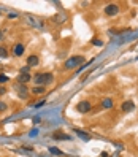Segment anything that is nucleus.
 <instances>
[{
	"label": "nucleus",
	"mask_w": 138,
	"mask_h": 157,
	"mask_svg": "<svg viewBox=\"0 0 138 157\" xmlns=\"http://www.w3.org/2000/svg\"><path fill=\"white\" fill-rule=\"evenodd\" d=\"M84 62H86V59L82 56H73L65 62V68H75V67L81 65V63H84Z\"/></svg>",
	"instance_id": "nucleus-1"
},
{
	"label": "nucleus",
	"mask_w": 138,
	"mask_h": 157,
	"mask_svg": "<svg viewBox=\"0 0 138 157\" xmlns=\"http://www.w3.org/2000/svg\"><path fill=\"white\" fill-rule=\"evenodd\" d=\"M90 103H89V101L87 100H82V101H79V103L76 105V111L78 113H89L90 111Z\"/></svg>",
	"instance_id": "nucleus-2"
},
{
	"label": "nucleus",
	"mask_w": 138,
	"mask_h": 157,
	"mask_svg": "<svg viewBox=\"0 0 138 157\" xmlns=\"http://www.w3.org/2000/svg\"><path fill=\"white\" fill-rule=\"evenodd\" d=\"M117 13H119V5H116V3H109V5L105 6V14H108V16H114V14H117Z\"/></svg>",
	"instance_id": "nucleus-3"
},
{
	"label": "nucleus",
	"mask_w": 138,
	"mask_h": 157,
	"mask_svg": "<svg viewBox=\"0 0 138 157\" xmlns=\"http://www.w3.org/2000/svg\"><path fill=\"white\" fill-rule=\"evenodd\" d=\"M16 92H17V95H19V98H25L27 94H29V90H27L25 84H19V82L16 84Z\"/></svg>",
	"instance_id": "nucleus-4"
},
{
	"label": "nucleus",
	"mask_w": 138,
	"mask_h": 157,
	"mask_svg": "<svg viewBox=\"0 0 138 157\" xmlns=\"http://www.w3.org/2000/svg\"><path fill=\"white\" fill-rule=\"evenodd\" d=\"M38 62H40L38 56H35V54H32V56L27 57V67H35V65H38Z\"/></svg>",
	"instance_id": "nucleus-5"
},
{
	"label": "nucleus",
	"mask_w": 138,
	"mask_h": 157,
	"mask_svg": "<svg viewBox=\"0 0 138 157\" xmlns=\"http://www.w3.org/2000/svg\"><path fill=\"white\" fill-rule=\"evenodd\" d=\"M30 81V75L29 73H19V76H17V82L19 84H25V82Z\"/></svg>",
	"instance_id": "nucleus-6"
},
{
	"label": "nucleus",
	"mask_w": 138,
	"mask_h": 157,
	"mask_svg": "<svg viewBox=\"0 0 138 157\" xmlns=\"http://www.w3.org/2000/svg\"><path fill=\"white\" fill-rule=\"evenodd\" d=\"M54 81V76L52 73H43V86H48Z\"/></svg>",
	"instance_id": "nucleus-7"
},
{
	"label": "nucleus",
	"mask_w": 138,
	"mask_h": 157,
	"mask_svg": "<svg viewBox=\"0 0 138 157\" xmlns=\"http://www.w3.org/2000/svg\"><path fill=\"white\" fill-rule=\"evenodd\" d=\"M13 52L16 54V56H22V54H24V44H21V43H17V44L14 46V49H13Z\"/></svg>",
	"instance_id": "nucleus-8"
},
{
	"label": "nucleus",
	"mask_w": 138,
	"mask_h": 157,
	"mask_svg": "<svg viewBox=\"0 0 138 157\" xmlns=\"http://www.w3.org/2000/svg\"><path fill=\"white\" fill-rule=\"evenodd\" d=\"M133 106H135L133 101H125V103L122 105V111H125V113H127V111H132Z\"/></svg>",
	"instance_id": "nucleus-9"
},
{
	"label": "nucleus",
	"mask_w": 138,
	"mask_h": 157,
	"mask_svg": "<svg viewBox=\"0 0 138 157\" xmlns=\"http://www.w3.org/2000/svg\"><path fill=\"white\" fill-rule=\"evenodd\" d=\"M44 92V86H35L32 89V94H43Z\"/></svg>",
	"instance_id": "nucleus-10"
},
{
	"label": "nucleus",
	"mask_w": 138,
	"mask_h": 157,
	"mask_svg": "<svg viewBox=\"0 0 138 157\" xmlns=\"http://www.w3.org/2000/svg\"><path fill=\"white\" fill-rule=\"evenodd\" d=\"M33 81L36 82V84H43V73H40V75L36 73V75L33 76Z\"/></svg>",
	"instance_id": "nucleus-11"
},
{
	"label": "nucleus",
	"mask_w": 138,
	"mask_h": 157,
	"mask_svg": "<svg viewBox=\"0 0 138 157\" xmlns=\"http://www.w3.org/2000/svg\"><path fill=\"white\" fill-rule=\"evenodd\" d=\"M49 152L54 154V155H63V152L60 149H57V147H49Z\"/></svg>",
	"instance_id": "nucleus-12"
},
{
	"label": "nucleus",
	"mask_w": 138,
	"mask_h": 157,
	"mask_svg": "<svg viewBox=\"0 0 138 157\" xmlns=\"http://www.w3.org/2000/svg\"><path fill=\"white\" fill-rule=\"evenodd\" d=\"M52 136H54V140H70L68 135H59V133H56V135H52Z\"/></svg>",
	"instance_id": "nucleus-13"
},
{
	"label": "nucleus",
	"mask_w": 138,
	"mask_h": 157,
	"mask_svg": "<svg viewBox=\"0 0 138 157\" xmlns=\"http://www.w3.org/2000/svg\"><path fill=\"white\" fill-rule=\"evenodd\" d=\"M8 56V51L6 48H3V46H0V59H5Z\"/></svg>",
	"instance_id": "nucleus-14"
},
{
	"label": "nucleus",
	"mask_w": 138,
	"mask_h": 157,
	"mask_svg": "<svg viewBox=\"0 0 138 157\" xmlns=\"http://www.w3.org/2000/svg\"><path fill=\"white\" fill-rule=\"evenodd\" d=\"M92 43H94L95 46H102V44H103V41H102V40H97V38L92 40Z\"/></svg>",
	"instance_id": "nucleus-15"
},
{
	"label": "nucleus",
	"mask_w": 138,
	"mask_h": 157,
	"mask_svg": "<svg viewBox=\"0 0 138 157\" xmlns=\"http://www.w3.org/2000/svg\"><path fill=\"white\" fill-rule=\"evenodd\" d=\"M103 106L105 108H111V100H105L103 101Z\"/></svg>",
	"instance_id": "nucleus-16"
},
{
	"label": "nucleus",
	"mask_w": 138,
	"mask_h": 157,
	"mask_svg": "<svg viewBox=\"0 0 138 157\" xmlns=\"http://www.w3.org/2000/svg\"><path fill=\"white\" fill-rule=\"evenodd\" d=\"M76 133L81 136V138H84V140H89V136L87 135H84V133H82V132H79V130H76Z\"/></svg>",
	"instance_id": "nucleus-17"
},
{
	"label": "nucleus",
	"mask_w": 138,
	"mask_h": 157,
	"mask_svg": "<svg viewBox=\"0 0 138 157\" xmlns=\"http://www.w3.org/2000/svg\"><path fill=\"white\" fill-rule=\"evenodd\" d=\"M6 109V103H3V101H0V111H5Z\"/></svg>",
	"instance_id": "nucleus-18"
},
{
	"label": "nucleus",
	"mask_w": 138,
	"mask_h": 157,
	"mask_svg": "<svg viewBox=\"0 0 138 157\" xmlns=\"http://www.w3.org/2000/svg\"><path fill=\"white\" fill-rule=\"evenodd\" d=\"M29 70H30V67H22L19 71H21V73H29Z\"/></svg>",
	"instance_id": "nucleus-19"
},
{
	"label": "nucleus",
	"mask_w": 138,
	"mask_h": 157,
	"mask_svg": "<svg viewBox=\"0 0 138 157\" xmlns=\"http://www.w3.org/2000/svg\"><path fill=\"white\" fill-rule=\"evenodd\" d=\"M40 121H41L40 117H35V119H33V124H40Z\"/></svg>",
	"instance_id": "nucleus-20"
},
{
	"label": "nucleus",
	"mask_w": 138,
	"mask_h": 157,
	"mask_svg": "<svg viewBox=\"0 0 138 157\" xmlns=\"http://www.w3.org/2000/svg\"><path fill=\"white\" fill-rule=\"evenodd\" d=\"M5 92H6V89H5V87H0V95H3Z\"/></svg>",
	"instance_id": "nucleus-21"
},
{
	"label": "nucleus",
	"mask_w": 138,
	"mask_h": 157,
	"mask_svg": "<svg viewBox=\"0 0 138 157\" xmlns=\"http://www.w3.org/2000/svg\"><path fill=\"white\" fill-rule=\"evenodd\" d=\"M6 79H8V78H6L5 75H2V76H0V81H6Z\"/></svg>",
	"instance_id": "nucleus-22"
},
{
	"label": "nucleus",
	"mask_w": 138,
	"mask_h": 157,
	"mask_svg": "<svg viewBox=\"0 0 138 157\" xmlns=\"http://www.w3.org/2000/svg\"><path fill=\"white\" fill-rule=\"evenodd\" d=\"M2 36H3V32H2V30H0V38H2Z\"/></svg>",
	"instance_id": "nucleus-23"
}]
</instances>
